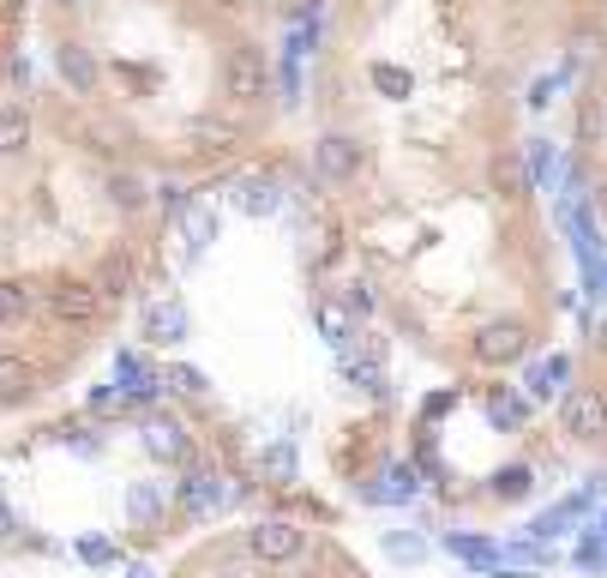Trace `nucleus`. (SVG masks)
Instances as JSON below:
<instances>
[{"label":"nucleus","instance_id":"6e6552de","mask_svg":"<svg viewBox=\"0 0 607 578\" xmlns=\"http://www.w3.org/2000/svg\"><path fill=\"white\" fill-rule=\"evenodd\" d=\"M307 543H313V531H307L301 519H289V512H265V519L241 524V548H247L253 560H265V567H283V560H295Z\"/></svg>","mask_w":607,"mask_h":578},{"label":"nucleus","instance_id":"c756f323","mask_svg":"<svg viewBox=\"0 0 607 578\" xmlns=\"http://www.w3.org/2000/svg\"><path fill=\"white\" fill-rule=\"evenodd\" d=\"M145 199H151L145 175H133V170L109 175V205H114V211H139V205H145Z\"/></svg>","mask_w":607,"mask_h":578},{"label":"nucleus","instance_id":"7ed1b4c3","mask_svg":"<svg viewBox=\"0 0 607 578\" xmlns=\"http://www.w3.org/2000/svg\"><path fill=\"white\" fill-rule=\"evenodd\" d=\"M36 314L48 319L55 331H97V326H109V314L114 307L97 295V284L90 277H73V272H55L48 284H36Z\"/></svg>","mask_w":607,"mask_h":578},{"label":"nucleus","instance_id":"6ab92c4d","mask_svg":"<svg viewBox=\"0 0 607 578\" xmlns=\"http://www.w3.org/2000/svg\"><path fill=\"white\" fill-rule=\"evenodd\" d=\"M175 229H180V241H187V260H199V253L211 248L217 236H223V217H217V211H211V205H205V199H192L187 211L175 217Z\"/></svg>","mask_w":607,"mask_h":578},{"label":"nucleus","instance_id":"2eb2a0df","mask_svg":"<svg viewBox=\"0 0 607 578\" xmlns=\"http://www.w3.org/2000/svg\"><path fill=\"white\" fill-rule=\"evenodd\" d=\"M529 397L518 392V385H482V416L494 434H523L529 428Z\"/></svg>","mask_w":607,"mask_h":578},{"label":"nucleus","instance_id":"ea45409f","mask_svg":"<svg viewBox=\"0 0 607 578\" xmlns=\"http://www.w3.org/2000/svg\"><path fill=\"white\" fill-rule=\"evenodd\" d=\"M24 19V0H0V24H7V31H12V24H19Z\"/></svg>","mask_w":607,"mask_h":578},{"label":"nucleus","instance_id":"423d86ee","mask_svg":"<svg viewBox=\"0 0 607 578\" xmlns=\"http://www.w3.org/2000/svg\"><path fill=\"white\" fill-rule=\"evenodd\" d=\"M139 422V446H145L157 465H169V470H187V465H199V440H192V428H187V416H175L169 404H157V410H145V416H133Z\"/></svg>","mask_w":607,"mask_h":578},{"label":"nucleus","instance_id":"c9c22d12","mask_svg":"<svg viewBox=\"0 0 607 578\" xmlns=\"http://www.w3.org/2000/svg\"><path fill=\"white\" fill-rule=\"evenodd\" d=\"M157 205H163V217H169V223H175V217H180V211H187V205H192V193L180 187V182H169V187H157Z\"/></svg>","mask_w":607,"mask_h":578},{"label":"nucleus","instance_id":"2f4dec72","mask_svg":"<svg viewBox=\"0 0 607 578\" xmlns=\"http://www.w3.org/2000/svg\"><path fill=\"white\" fill-rule=\"evenodd\" d=\"M385 555H391L397 567H421V560H428V536L421 531H385Z\"/></svg>","mask_w":607,"mask_h":578},{"label":"nucleus","instance_id":"5701e85b","mask_svg":"<svg viewBox=\"0 0 607 578\" xmlns=\"http://www.w3.org/2000/svg\"><path fill=\"white\" fill-rule=\"evenodd\" d=\"M536 488H541L536 465H499L494 477H487V500H494V506H523Z\"/></svg>","mask_w":607,"mask_h":578},{"label":"nucleus","instance_id":"a878e982","mask_svg":"<svg viewBox=\"0 0 607 578\" xmlns=\"http://www.w3.org/2000/svg\"><path fill=\"white\" fill-rule=\"evenodd\" d=\"M36 133V114L31 102H0V157H19Z\"/></svg>","mask_w":607,"mask_h":578},{"label":"nucleus","instance_id":"20e7f679","mask_svg":"<svg viewBox=\"0 0 607 578\" xmlns=\"http://www.w3.org/2000/svg\"><path fill=\"white\" fill-rule=\"evenodd\" d=\"M349 488H355L361 506H409V500L421 494V477L409 458L385 452V446H373V458L361 470H349Z\"/></svg>","mask_w":607,"mask_h":578},{"label":"nucleus","instance_id":"f257e3e1","mask_svg":"<svg viewBox=\"0 0 607 578\" xmlns=\"http://www.w3.org/2000/svg\"><path fill=\"white\" fill-rule=\"evenodd\" d=\"M175 578H367V572H361L355 560H349V548H338L325 531H313V543L295 560H283V567L253 560L247 548H241V531H229V536H217V543L192 548L175 567Z\"/></svg>","mask_w":607,"mask_h":578},{"label":"nucleus","instance_id":"bb28decb","mask_svg":"<svg viewBox=\"0 0 607 578\" xmlns=\"http://www.w3.org/2000/svg\"><path fill=\"white\" fill-rule=\"evenodd\" d=\"M192 151H205V157H229V151L241 145V127L235 121H211V114H205V121H192Z\"/></svg>","mask_w":607,"mask_h":578},{"label":"nucleus","instance_id":"a19ab883","mask_svg":"<svg viewBox=\"0 0 607 578\" xmlns=\"http://www.w3.org/2000/svg\"><path fill=\"white\" fill-rule=\"evenodd\" d=\"M114 572H121V578H157V572L145 567V560H121V567H114Z\"/></svg>","mask_w":607,"mask_h":578},{"label":"nucleus","instance_id":"f03ea898","mask_svg":"<svg viewBox=\"0 0 607 578\" xmlns=\"http://www.w3.org/2000/svg\"><path fill=\"white\" fill-rule=\"evenodd\" d=\"M253 482H235L223 465H211V458H199V465L175 470L169 482V506H175V524H211L223 519L235 500H247Z\"/></svg>","mask_w":607,"mask_h":578},{"label":"nucleus","instance_id":"58836bf2","mask_svg":"<svg viewBox=\"0 0 607 578\" xmlns=\"http://www.w3.org/2000/svg\"><path fill=\"white\" fill-rule=\"evenodd\" d=\"M584 290H589V302H607V260H602L596 272L584 277Z\"/></svg>","mask_w":607,"mask_h":578},{"label":"nucleus","instance_id":"b1692460","mask_svg":"<svg viewBox=\"0 0 607 578\" xmlns=\"http://www.w3.org/2000/svg\"><path fill=\"white\" fill-rule=\"evenodd\" d=\"M313 326H319V338L331 343V356H338L343 343H349V338H355V331H361L355 319L343 314V302H338V295H331V290H319V295H313Z\"/></svg>","mask_w":607,"mask_h":578},{"label":"nucleus","instance_id":"4468645a","mask_svg":"<svg viewBox=\"0 0 607 578\" xmlns=\"http://www.w3.org/2000/svg\"><path fill=\"white\" fill-rule=\"evenodd\" d=\"M192 338V314L180 295H157V302L145 307V343L151 350H175V343Z\"/></svg>","mask_w":607,"mask_h":578},{"label":"nucleus","instance_id":"9d476101","mask_svg":"<svg viewBox=\"0 0 607 578\" xmlns=\"http://www.w3.org/2000/svg\"><path fill=\"white\" fill-rule=\"evenodd\" d=\"M361 170H367V145H361L355 133H319L313 139V175L325 187L361 182Z\"/></svg>","mask_w":607,"mask_h":578},{"label":"nucleus","instance_id":"ddd939ff","mask_svg":"<svg viewBox=\"0 0 607 578\" xmlns=\"http://www.w3.org/2000/svg\"><path fill=\"white\" fill-rule=\"evenodd\" d=\"M445 548L451 560H463L470 572H482V578H511L506 572V543H494V536H482V531H445Z\"/></svg>","mask_w":607,"mask_h":578},{"label":"nucleus","instance_id":"cd10ccee","mask_svg":"<svg viewBox=\"0 0 607 578\" xmlns=\"http://www.w3.org/2000/svg\"><path fill=\"white\" fill-rule=\"evenodd\" d=\"M331 295L343 302V314L355 319V326H367V319L379 314V295H373V284H367V277H349V284H343V290H331Z\"/></svg>","mask_w":607,"mask_h":578},{"label":"nucleus","instance_id":"dca6fc26","mask_svg":"<svg viewBox=\"0 0 607 578\" xmlns=\"http://www.w3.org/2000/svg\"><path fill=\"white\" fill-rule=\"evenodd\" d=\"M565 385H572V356L553 350V356H536V362H529V374H523L518 392L529 397V404H553Z\"/></svg>","mask_w":607,"mask_h":578},{"label":"nucleus","instance_id":"79ce46f5","mask_svg":"<svg viewBox=\"0 0 607 578\" xmlns=\"http://www.w3.org/2000/svg\"><path fill=\"white\" fill-rule=\"evenodd\" d=\"M48 7H60V12H85L90 0H48Z\"/></svg>","mask_w":607,"mask_h":578},{"label":"nucleus","instance_id":"37998d69","mask_svg":"<svg viewBox=\"0 0 607 578\" xmlns=\"http://www.w3.org/2000/svg\"><path fill=\"white\" fill-rule=\"evenodd\" d=\"M596 536H602V543H607V512H602V519H596Z\"/></svg>","mask_w":607,"mask_h":578},{"label":"nucleus","instance_id":"473e14b6","mask_svg":"<svg viewBox=\"0 0 607 578\" xmlns=\"http://www.w3.org/2000/svg\"><path fill=\"white\" fill-rule=\"evenodd\" d=\"M577 572H607V543L596 536V524H584V531H577Z\"/></svg>","mask_w":607,"mask_h":578},{"label":"nucleus","instance_id":"4be33fe9","mask_svg":"<svg viewBox=\"0 0 607 578\" xmlns=\"http://www.w3.org/2000/svg\"><path fill=\"white\" fill-rule=\"evenodd\" d=\"M253 470H260V482H265V488H295V482H301V458H295V446H289V440L260 446Z\"/></svg>","mask_w":607,"mask_h":578},{"label":"nucleus","instance_id":"e433bc0d","mask_svg":"<svg viewBox=\"0 0 607 578\" xmlns=\"http://www.w3.org/2000/svg\"><path fill=\"white\" fill-rule=\"evenodd\" d=\"M560 85H565V73H548V79H536V85H529V109H548V102L560 97Z\"/></svg>","mask_w":607,"mask_h":578},{"label":"nucleus","instance_id":"4c0bfd02","mask_svg":"<svg viewBox=\"0 0 607 578\" xmlns=\"http://www.w3.org/2000/svg\"><path fill=\"white\" fill-rule=\"evenodd\" d=\"M584 331H589V343H596V350H607V307L584 314Z\"/></svg>","mask_w":607,"mask_h":578},{"label":"nucleus","instance_id":"39448f33","mask_svg":"<svg viewBox=\"0 0 607 578\" xmlns=\"http://www.w3.org/2000/svg\"><path fill=\"white\" fill-rule=\"evenodd\" d=\"M536 356V326L518 314H499V319H482V326L470 331V362L487 368V374H506V368H518Z\"/></svg>","mask_w":607,"mask_h":578},{"label":"nucleus","instance_id":"aec40b11","mask_svg":"<svg viewBox=\"0 0 607 578\" xmlns=\"http://www.w3.org/2000/svg\"><path fill=\"white\" fill-rule=\"evenodd\" d=\"M36 319V284L31 277H0V331H24Z\"/></svg>","mask_w":607,"mask_h":578},{"label":"nucleus","instance_id":"c85d7f7f","mask_svg":"<svg viewBox=\"0 0 607 578\" xmlns=\"http://www.w3.org/2000/svg\"><path fill=\"white\" fill-rule=\"evenodd\" d=\"M73 555H79L85 567L109 572V567H121V560H126V548L114 543V536H79V543H73Z\"/></svg>","mask_w":607,"mask_h":578},{"label":"nucleus","instance_id":"f704fd0d","mask_svg":"<svg viewBox=\"0 0 607 578\" xmlns=\"http://www.w3.org/2000/svg\"><path fill=\"white\" fill-rule=\"evenodd\" d=\"M24 543H36V536H24V519L0 500V555H12V548H24Z\"/></svg>","mask_w":607,"mask_h":578},{"label":"nucleus","instance_id":"72a5a7b5","mask_svg":"<svg viewBox=\"0 0 607 578\" xmlns=\"http://www.w3.org/2000/svg\"><path fill=\"white\" fill-rule=\"evenodd\" d=\"M367 79H373V91H379V97H409V73L391 67V61H373Z\"/></svg>","mask_w":607,"mask_h":578},{"label":"nucleus","instance_id":"0eeeda50","mask_svg":"<svg viewBox=\"0 0 607 578\" xmlns=\"http://www.w3.org/2000/svg\"><path fill=\"white\" fill-rule=\"evenodd\" d=\"M553 404H560V434L572 446H607V385L572 380Z\"/></svg>","mask_w":607,"mask_h":578},{"label":"nucleus","instance_id":"393cba45","mask_svg":"<svg viewBox=\"0 0 607 578\" xmlns=\"http://www.w3.org/2000/svg\"><path fill=\"white\" fill-rule=\"evenodd\" d=\"M205 392H211V380L192 362H163V397L169 404H205Z\"/></svg>","mask_w":607,"mask_h":578},{"label":"nucleus","instance_id":"f3484780","mask_svg":"<svg viewBox=\"0 0 607 578\" xmlns=\"http://www.w3.org/2000/svg\"><path fill=\"white\" fill-rule=\"evenodd\" d=\"M55 73H60V85H67L73 97H97V85H102V67H97V55H90L85 43H60Z\"/></svg>","mask_w":607,"mask_h":578},{"label":"nucleus","instance_id":"f8f14e48","mask_svg":"<svg viewBox=\"0 0 607 578\" xmlns=\"http://www.w3.org/2000/svg\"><path fill=\"white\" fill-rule=\"evenodd\" d=\"M121 506H126V531H139V543H157V536H169V524H175L169 482H133Z\"/></svg>","mask_w":607,"mask_h":578},{"label":"nucleus","instance_id":"9b49d317","mask_svg":"<svg viewBox=\"0 0 607 578\" xmlns=\"http://www.w3.org/2000/svg\"><path fill=\"white\" fill-rule=\"evenodd\" d=\"M43 392H48L43 362H36V356H24V350H7V343H0V416H12V410L36 404Z\"/></svg>","mask_w":607,"mask_h":578},{"label":"nucleus","instance_id":"a211bd4d","mask_svg":"<svg viewBox=\"0 0 607 578\" xmlns=\"http://www.w3.org/2000/svg\"><path fill=\"white\" fill-rule=\"evenodd\" d=\"M90 284H97V295H102L109 307H121L126 295H133V284H139L133 253H121V248H114V253H102V260H97V272H90Z\"/></svg>","mask_w":607,"mask_h":578},{"label":"nucleus","instance_id":"412c9836","mask_svg":"<svg viewBox=\"0 0 607 578\" xmlns=\"http://www.w3.org/2000/svg\"><path fill=\"white\" fill-rule=\"evenodd\" d=\"M235 205H241L247 217H271V211H283V182H277V175H265V170L241 175V182H235Z\"/></svg>","mask_w":607,"mask_h":578},{"label":"nucleus","instance_id":"1a4fd4ad","mask_svg":"<svg viewBox=\"0 0 607 578\" xmlns=\"http://www.w3.org/2000/svg\"><path fill=\"white\" fill-rule=\"evenodd\" d=\"M271 61H265V48H253V43H229L223 48V97L235 102V109H260V102L271 97Z\"/></svg>","mask_w":607,"mask_h":578},{"label":"nucleus","instance_id":"7c9ffc66","mask_svg":"<svg viewBox=\"0 0 607 578\" xmlns=\"http://www.w3.org/2000/svg\"><path fill=\"white\" fill-rule=\"evenodd\" d=\"M523 163H529V182L536 187H553V175H560V151H553V139H529Z\"/></svg>","mask_w":607,"mask_h":578},{"label":"nucleus","instance_id":"c03bdc74","mask_svg":"<svg viewBox=\"0 0 607 578\" xmlns=\"http://www.w3.org/2000/svg\"><path fill=\"white\" fill-rule=\"evenodd\" d=\"M602 7H607V0H602Z\"/></svg>","mask_w":607,"mask_h":578}]
</instances>
